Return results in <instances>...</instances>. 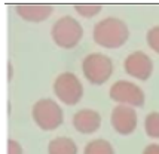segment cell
I'll return each instance as SVG.
<instances>
[{"label": "cell", "instance_id": "cell-1", "mask_svg": "<svg viewBox=\"0 0 159 154\" xmlns=\"http://www.w3.org/2000/svg\"><path fill=\"white\" fill-rule=\"evenodd\" d=\"M92 37L94 42L106 49H118L126 43L129 30L122 19L116 16H107L94 25Z\"/></svg>", "mask_w": 159, "mask_h": 154}, {"label": "cell", "instance_id": "cell-5", "mask_svg": "<svg viewBox=\"0 0 159 154\" xmlns=\"http://www.w3.org/2000/svg\"><path fill=\"white\" fill-rule=\"evenodd\" d=\"M54 93L66 105L77 104L83 96V86L75 73H61L54 82Z\"/></svg>", "mask_w": 159, "mask_h": 154}, {"label": "cell", "instance_id": "cell-15", "mask_svg": "<svg viewBox=\"0 0 159 154\" xmlns=\"http://www.w3.org/2000/svg\"><path fill=\"white\" fill-rule=\"evenodd\" d=\"M146 40H147L149 48H150L153 52H156V53L159 55V25L152 27L149 31H147Z\"/></svg>", "mask_w": 159, "mask_h": 154}, {"label": "cell", "instance_id": "cell-17", "mask_svg": "<svg viewBox=\"0 0 159 154\" xmlns=\"http://www.w3.org/2000/svg\"><path fill=\"white\" fill-rule=\"evenodd\" d=\"M143 154H159V144H149L144 148Z\"/></svg>", "mask_w": 159, "mask_h": 154}, {"label": "cell", "instance_id": "cell-2", "mask_svg": "<svg viewBox=\"0 0 159 154\" xmlns=\"http://www.w3.org/2000/svg\"><path fill=\"white\" fill-rule=\"evenodd\" d=\"M51 36L57 46L62 49H73L82 40L83 28L76 18L66 15L55 21V24L52 25Z\"/></svg>", "mask_w": 159, "mask_h": 154}, {"label": "cell", "instance_id": "cell-4", "mask_svg": "<svg viewBox=\"0 0 159 154\" xmlns=\"http://www.w3.org/2000/svg\"><path fill=\"white\" fill-rule=\"evenodd\" d=\"M113 61L104 53H89L82 61V73L92 84H104L113 74Z\"/></svg>", "mask_w": 159, "mask_h": 154}, {"label": "cell", "instance_id": "cell-12", "mask_svg": "<svg viewBox=\"0 0 159 154\" xmlns=\"http://www.w3.org/2000/svg\"><path fill=\"white\" fill-rule=\"evenodd\" d=\"M83 154H115V148L106 139H92L85 145Z\"/></svg>", "mask_w": 159, "mask_h": 154}, {"label": "cell", "instance_id": "cell-3", "mask_svg": "<svg viewBox=\"0 0 159 154\" xmlns=\"http://www.w3.org/2000/svg\"><path fill=\"white\" fill-rule=\"evenodd\" d=\"M33 120L37 126L43 130H54L62 125L64 113L57 101L51 98H43L34 102L31 110Z\"/></svg>", "mask_w": 159, "mask_h": 154}, {"label": "cell", "instance_id": "cell-14", "mask_svg": "<svg viewBox=\"0 0 159 154\" xmlns=\"http://www.w3.org/2000/svg\"><path fill=\"white\" fill-rule=\"evenodd\" d=\"M75 11L83 18H94L101 12L100 5H91V3H79L75 6Z\"/></svg>", "mask_w": 159, "mask_h": 154}, {"label": "cell", "instance_id": "cell-16", "mask_svg": "<svg viewBox=\"0 0 159 154\" xmlns=\"http://www.w3.org/2000/svg\"><path fill=\"white\" fill-rule=\"evenodd\" d=\"M7 154H22V147H21V144L18 141H7Z\"/></svg>", "mask_w": 159, "mask_h": 154}, {"label": "cell", "instance_id": "cell-10", "mask_svg": "<svg viewBox=\"0 0 159 154\" xmlns=\"http://www.w3.org/2000/svg\"><path fill=\"white\" fill-rule=\"evenodd\" d=\"M54 12L51 5H36V3H21L16 5V14L24 21L28 22H42L46 21Z\"/></svg>", "mask_w": 159, "mask_h": 154}, {"label": "cell", "instance_id": "cell-8", "mask_svg": "<svg viewBox=\"0 0 159 154\" xmlns=\"http://www.w3.org/2000/svg\"><path fill=\"white\" fill-rule=\"evenodd\" d=\"M110 122L113 129L120 135H131L137 129V113L129 105H116L111 111Z\"/></svg>", "mask_w": 159, "mask_h": 154}, {"label": "cell", "instance_id": "cell-11", "mask_svg": "<svg viewBox=\"0 0 159 154\" xmlns=\"http://www.w3.org/2000/svg\"><path fill=\"white\" fill-rule=\"evenodd\" d=\"M48 154H77V145L71 138L58 136L48 144Z\"/></svg>", "mask_w": 159, "mask_h": 154}, {"label": "cell", "instance_id": "cell-9", "mask_svg": "<svg viewBox=\"0 0 159 154\" xmlns=\"http://www.w3.org/2000/svg\"><path fill=\"white\" fill-rule=\"evenodd\" d=\"M101 126V116L95 110L83 108L73 116V127L77 132L89 135V133L97 132Z\"/></svg>", "mask_w": 159, "mask_h": 154}, {"label": "cell", "instance_id": "cell-6", "mask_svg": "<svg viewBox=\"0 0 159 154\" xmlns=\"http://www.w3.org/2000/svg\"><path fill=\"white\" fill-rule=\"evenodd\" d=\"M111 101L118 102L119 105H129V107H141L144 104V92L143 89L132 83L129 80H118L111 84L109 91Z\"/></svg>", "mask_w": 159, "mask_h": 154}, {"label": "cell", "instance_id": "cell-13", "mask_svg": "<svg viewBox=\"0 0 159 154\" xmlns=\"http://www.w3.org/2000/svg\"><path fill=\"white\" fill-rule=\"evenodd\" d=\"M144 130L147 136L153 139H159V113L152 111L144 119Z\"/></svg>", "mask_w": 159, "mask_h": 154}, {"label": "cell", "instance_id": "cell-7", "mask_svg": "<svg viewBox=\"0 0 159 154\" xmlns=\"http://www.w3.org/2000/svg\"><path fill=\"white\" fill-rule=\"evenodd\" d=\"M124 68L128 76L135 77L139 80H147L152 76L153 61L147 53L137 50V52H132L125 58Z\"/></svg>", "mask_w": 159, "mask_h": 154}]
</instances>
